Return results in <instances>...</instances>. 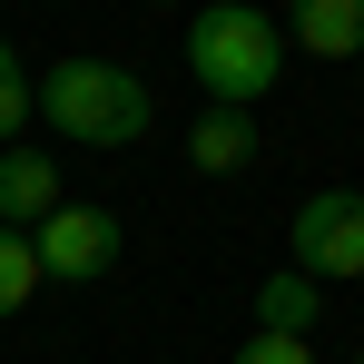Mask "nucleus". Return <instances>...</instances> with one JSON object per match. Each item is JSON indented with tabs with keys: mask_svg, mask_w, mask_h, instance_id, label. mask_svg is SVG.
Returning a JSON list of instances; mask_svg holds the SVG:
<instances>
[{
	"mask_svg": "<svg viewBox=\"0 0 364 364\" xmlns=\"http://www.w3.org/2000/svg\"><path fill=\"white\" fill-rule=\"evenodd\" d=\"M227 364H315V335H246Z\"/></svg>",
	"mask_w": 364,
	"mask_h": 364,
	"instance_id": "obj_11",
	"label": "nucleus"
},
{
	"mask_svg": "<svg viewBox=\"0 0 364 364\" xmlns=\"http://www.w3.org/2000/svg\"><path fill=\"white\" fill-rule=\"evenodd\" d=\"M276 30L305 60H364V0H296Z\"/></svg>",
	"mask_w": 364,
	"mask_h": 364,
	"instance_id": "obj_5",
	"label": "nucleus"
},
{
	"mask_svg": "<svg viewBox=\"0 0 364 364\" xmlns=\"http://www.w3.org/2000/svg\"><path fill=\"white\" fill-rule=\"evenodd\" d=\"M119 217L109 207H79V197H60L40 227H30V256H40V286H99L109 266H119Z\"/></svg>",
	"mask_w": 364,
	"mask_h": 364,
	"instance_id": "obj_4",
	"label": "nucleus"
},
{
	"mask_svg": "<svg viewBox=\"0 0 364 364\" xmlns=\"http://www.w3.org/2000/svg\"><path fill=\"white\" fill-rule=\"evenodd\" d=\"M187 79H197L217 109H246V119H256V99L286 79V30H276L256 0H207V10L187 20Z\"/></svg>",
	"mask_w": 364,
	"mask_h": 364,
	"instance_id": "obj_1",
	"label": "nucleus"
},
{
	"mask_svg": "<svg viewBox=\"0 0 364 364\" xmlns=\"http://www.w3.org/2000/svg\"><path fill=\"white\" fill-rule=\"evenodd\" d=\"M355 364H364V355H355Z\"/></svg>",
	"mask_w": 364,
	"mask_h": 364,
	"instance_id": "obj_13",
	"label": "nucleus"
},
{
	"mask_svg": "<svg viewBox=\"0 0 364 364\" xmlns=\"http://www.w3.org/2000/svg\"><path fill=\"white\" fill-rule=\"evenodd\" d=\"M315 315H325V286L296 276V266H276L256 286V335H315Z\"/></svg>",
	"mask_w": 364,
	"mask_h": 364,
	"instance_id": "obj_8",
	"label": "nucleus"
},
{
	"mask_svg": "<svg viewBox=\"0 0 364 364\" xmlns=\"http://www.w3.org/2000/svg\"><path fill=\"white\" fill-rule=\"evenodd\" d=\"M30 296H40V256H30V237H20V227H0V325H10Z\"/></svg>",
	"mask_w": 364,
	"mask_h": 364,
	"instance_id": "obj_9",
	"label": "nucleus"
},
{
	"mask_svg": "<svg viewBox=\"0 0 364 364\" xmlns=\"http://www.w3.org/2000/svg\"><path fill=\"white\" fill-rule=\"evenodd\" d=\"M286 246H296V276L315 286H364V187H315Z\"/></svg>",
	"mask_w": 364,
	"mask_h": 364,
	"instance_id": "obj_3",
	"label": "nucleus"
},
{
	"mask_svg": "<svg viewBox=\"0 0 364 364\" xmlns=\"http://www.w3.org/2000/svg\"><path fill=\"white\" fill-rule=\"evenodd\" d=\"M30 89H40V79L20 69L10 30H0V148H20V119H40V109H30Z\"/></svg>",
	"mask_w": 364,
	"mask_h": 364,
	"instance_id": "obj_10",
	"label": "nucleus"
},
{
	"mask_svg": "<svg viewBox=\"0 0 364 364\" xmlns=\"http://www.w3.org/2000/svg\"><path fill=\"white\" fill-rule=\"evenodd\" d=\"M187 168H207V178L256 168V119H246V109H207V119L187 128Z\"/></svg>",
	"mask_w": 364,
	"mask_h": 364,
	"instance_id": "obj_7",
	"label": "nucleus"
},
{
	"mask_svg": "<svg viewBox=\"0 0 364 364\" xmlns=\"http://www.w3.org/2000/svg\"><path fill=\"white\" fill-rule=\"evenodd\" d=\"M148 10H178V0H148Z\"/></svg>",
	"mask_w": 364,
	"mask_h": 364,
	"instance_id": "obj_12",
	"label": "nucleus"
},
{
	"mask_svg": "<svg viewBox=\"0 0 364 364\" xmlns=\"http://www.w3.org/2000/svg\"><path fill=\"white\" fill-rule=\"evenodd\" d=\"M60 207V168H50V148H0V227H40Z\"/></svg>",
	"mask_w": 364,
	"mask_h": 364,
	"instance_id": "obj_6",
	"label": "nucleus"
},
{
	"mask_svg": "<svg viewBox=\"0 0 364 364\" xmlns=\"http://www.w3.org/2000/svg\"><path fill=\"white\" fill-rule=\"evenodd\" d=\"M30 109L60 128L69 148H138L148 138V79L138 69H119V60H60L40 89H30Z\"/></svg>",
	"mask_w": 364,
	"mask_h": 364,
	"instance_id": "obj_2",
	"label": "nucleus"
}]
</instances>
